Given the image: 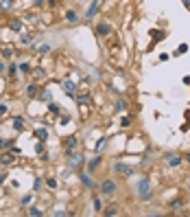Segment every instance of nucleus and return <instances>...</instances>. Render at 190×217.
I'll use <instances>...</instances> for the list:
<instances>
[{
  "mask_svg": "<svg viewBox=\"0 0 190 217\" xmlns=\"http://www.w3.org/2000/svg\"><path fill=\"white\" fill-rule=\"evenodd\" d=\"M138 191H140V195L144 200H151V191H149V180L147 178H142V180L138 182Z\"/></svg>",
  "mask_w": 190,
  "mask_h": 217,
  "instance_id": "1",
  "label": "nucleus"
},
{
  "mask_svg": "<svg viewBox=\"0 0 190 217\" xmlns=\"http://www.w3.org/2000/svg\"><path fill=\"white\" fill-rule=\"evenodd\" d=\"M61 88H64V92H66V94H70V97H74V92H77L74 83H72L70 79H64V83H61Z\"/></svg>",
  "mask_w": 190,
  "mask_h": 217,
  "instance_id": "2",
  "label": "nucleus"
},
{
  "mask_svg": "<svg viewBox=\"0 0 190 217\" xmlns=\"http://www.w3.org/2000/svg\"><path fill=\"white\" fill-rule=\"evenodd\" d=\"M100 189H103V193H105V195H111V193L116 191V182H114V180H105Z\"/></svg>",
  "mask_w": 190,
  "mask_h": 217,
  "instance_id": "3",
  "label": "nucleus"
},
{
  "mask_svg": "<svg viewBox=\"0 0 190 217\" xmlns=\"http://www.w3.org/2000/svg\"><path fill=\"white\" fill-rule=\"evenodd\" d=\"M98 4H100V0H94V2L90 4V9H87L85 18H94V13H96V11H98Z\"/></svg>",
  "mask_w": 190,
  "mask_h": 217,
  "instance_id": "4",
  "label": "nucleus"
},
{
  "mask_svg": "<svg viewBox=\"0 0 190 217\" xmlns=\"http://www.w3.org/2000/svg\"><path fill=\"white\" fill-rule=\"evenodd\" d=\"M114 169L120 171V173H125V175H131V173H133V169H129V167H125V165H120V162H116Z\"/></svg>",
  "mask_w": 190,
  "mask_h": 217,
  "instance_id": "5",
  "label": "nucleus"
},
{
  "mask_svg": "<svg viewBox=\"0 0 190 217\" xmlns=\"http://www.w3.org/2000/svg\"><path fill=\"white\" fill-rule=\"evenodd\" d=\"M166 162L173 165V167H177V165L181 162V158H179V156H175V154H168V156H166Z\"/></svg>",
  "mask_w": 190,
  "mask_h": 217,
  "instance_id": "6",
  "label": "nucleus"
},
{
  "mask_svg": "<svg viewBox=\"0 0 190 217\" xmlns=\"http://www.w3.org/2000/svg\"><path fill=\"white\" fill-rule=\"evenodd\" d=\"M96 31H98V35H107L109 33V24L107 22H100V24L96 26Z\"/></svg>",
  "mask_w": 190,
  "mask_h": 217,
  "instance_id": "7",
  "label": "nucleus"
},
{
  "mask_svg": "<svg viewBox=\"0 0 190 217\" xmlns=\"http://www.w3.org/2000/svg\"><path fill=\"white\" fill-rule=\"evenodd\" d=\"M13 160H15V154L11 151V154H4V156H2V158H0V162H4V165H9V162H13Z\"/></svg>",
  "mask_w": 190,
  "mask_h": 217,
  "instance_id": "8",
  "label": "nucleus"
},
{
  "mask_svg": "<svg viewBox=\"0 0 190 217\" xmlns=\"http://www.w3.org/2000/svg\"><path fill=\"white\" fill-rule=\"evenodd\" d=\"M9 26H11L13 31H22V22H20V20H11V22H9Z\"/></svg>",
  "mask_w": 190,
  "mask_h": 217,
  "instance_id": "9",
  "label": "nucleus"
},
{
  "mask_svg": "<svg viewBox=\"0 0 190 217\" xmlns=\"http://www.w3.org/2000/svg\"><path fill=\"white\" fill-rule=\"evenodd\" d=\"M26 94H29V97H35V94H37V86H35V83H29V88H26Z\"/></svg>",
  "mask_w": 190,
  "mask_h": 217,
  "instance_id": "10",
  "label": "nucleus"
},
{
  "mask_svg": "<svg viewBox=\"0 0 190 217\" xmlns=\"http://www.w3.org/2000/svg\"><path fill=\"white\" fill-rule=\"evenodd\" d=\"M22 121H24V119H22V116H18V119L13 121V127H15V130H18V132L22 130V127H24V123H22Z\"/></svg>",
  "mask_w": 190,
  "mask_h": 217,
  "instance_id": "11",
  "label": "nucleus"
},
{
  "mask_svg": "<svg viewBox=\"0 0 190 217\" xmlns=\"http://www.w3.org/2000/svg\"><path fill=\"white\" fill-rule=\"evenodd\" d=\"M66 20L68 22H77V13L74 11H68V13H66Z\"/></svg>",
  "mask_w": 190,
  "mask_h": 217,
  "instance_id": "12",
  "label": "nucleus"
},
{
  "mask_svg": "<svg viewBox=\"0 0 190 217\" xmlns=\"http://www.w3.org/2000/svg\"><path fill=\"white\" fill-rule=\"evenodd\" d=\"M81 182H83V184H87V186H94V182H92V180H90V178H87L85 173L81 175Z\"/></svg>",
  "mask_w": 190,
  "mask_h": 217,
  "instance_id": "13",
  "label": "nucleus"
},
{
  "mask_svg": "<svg viewBox=\"0 0 190 217\" xmlns=\"http://www.w3.org/2000/svg\"><path fill=\"white\" fill-rule=\"evenodd\" d=\"M35 134H37V136H40V138H42V141H46V136H48V134H46V130H37V132H35Z\"/></svg>",
  "mask_w": 190,
  "mask_h": 217,
  "instance_id": "14",
  "label": "nucleus"
},
{
  "mask_svg": "<svg viewBox=\"0 0 190 217\" xmlns=\"http://www.w3.org/2000/svg\"><path fill=\"white\" fill-rule=\"evenodd\" d=\"M125 108H127L125 101H116V110H125Z\"/></svg>",
  "mask_w": 190,
  "mask_h": 217,
  "instance_id": "15",
  "label": "nucleus"
},
{
  "mask_svg": "<svg viewBox=\"0 0 190 217\" xmlns=\"http://www.w3.org/2000/svg\"><path fill=\"white\" fill-rule=\"evenodd\" d=\"M186 51H188V46H186V44H181L179 51H175V55H181V53H186Z\"/></svg>",
  "mask_w": 190,
  "mask_h": 217,
  "instance_id": "16",
  "label": "nucleus"
},
{
  "mask_svg": "<svg viewBox=\"0 0 190 217\" xmlns=\"http://www.w3.org/2000/svg\"><path fill=\"white\" fill-rule=\"evenodd\" d=\"M74 145H77V141H74V138H70V141L66 143V147H68V149H72V147H74Z\"/></svg>",
  "mask_w": 190,
  "mask_h": 217,
  "instance_id": "17",
  "label": "nucleus"
},
{
  "mask_svg": "<svg viewBox=\"0 0 190 217\" xmlns=\"http://www.w3.org/2000/svg\"><path fill=\"white\" fill-rule=\"evenodd\" d=\"M9 72H11V75H15V72H18V66L11 64V66H9Z\"/></svg>",
  "mask_w": 190,
  "mask_h": 217,
  "instance_id": "18",
  "label": "nucleus"
},
{
  "mask_svg": "<svg viewBox=\"0 0 190 217\" xmlns=\"http://www.w3.org/2000/svg\"><path fill=\"white\" fill-rule=\"evenodd\" d=\"M29 215H42V210H40V208H31Z\"/></svg>",
  "mask_w": 190,
  "mask_h": 217,
  "instance_id": "19",
  "label": "nucleus"
},
{
  "mask_svg": "<svg viewBox=\"0 0 190 217\" xmlns=\"http://www.w3.org/2000/svg\"><path fill=\"white\" fill-rule=\"evenodd\" d=\"M179 206H181V202H179V200H175V202L170 204V208H179Z\"/></svg>",
  "mask_w": 190,
  "mask_h": 217,
  "instance_id": "20",
  "label": "nucleus"
},
{
  "mask_svg": "<svg viewBox=\"0 0 190 217\" xmlns=\"http://www.w3.org/2000/svg\"><path fill=\"white\" fill-rule=\"evenodd\" d=\"M94 208H96V210H100V200H98V197L94 200Z\"/></svg>",
  "mask_w": 190,
  "mask_h": 217,
  "instance_id": "21",
  "label": "nucleus"
},
{
  "mask_svg": "<svg viewBox=\"0 0 190 217\" xmlns=\"http://www.w3.org/2000/svg\"><path fill=\"white\" fill-rule=\"evenodd\" d=\"M4 180H7V175H4V173H0V184H2Z\"/></svg>",
  "mask_w": 190,
  "mask_h": 217,
  "instance_id": "22",
  "label": "nucleus"
},
{
  "mask_svg": "<svg viewBox=\"0 0 190 217\" xmlns=\"http://www.w3.org/2000/svg\"><path fill=\"white\" fill-rule=\"evenodd\" d=\"M7 112V108H4V105H0V114H4Z\"/></svg>",
  "mask_w": 190,
  "mask_h": 217,
  "instance_id": "23",
  "label": "nucleus"
},
{
  "mask_svg": "<svg viewBox=\"0 0 190 217\" xmlns=\"http://www.w3.org/2000/svg\"><path fill=\"white\" fill-rule=\"evenodd\" d=\"M2 70H4V62L0 59V72H2Z\"/></svg>",
  "mask_w": 190,
  "mask_h": 217,
  "instance_id": "24",
  "label": "nucleus"
},
{
  "mask_svg": "<svg viewBox=\"0 0 190 217\" xmlns=\"http://www.w3.org/2000/svg\"><path fill=\"white\" fill-rule=\"evenodd\" d=\"M183 158H186V160H188V162H190V151H188L186 156H183Z\"/></svg>",
  "mask_w": 190,
  "mask_h": 217,
  "instance_id": "25",
  "label": "nucleus"
}]
</instances>
